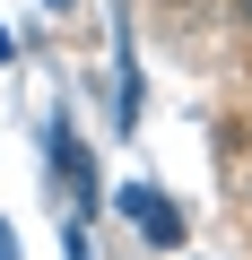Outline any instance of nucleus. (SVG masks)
Here are the masks:
<instances>
[{"label": "nucleus", "mask_w": 252, "mask_h": 260, "mask_svg": "<svg viewBox=\"0 0 252 260\" xmlns=\"http://www.w3.org/2000/svg\"><path fill=\"white\" fill-rule=\"evenodd\" d=\"M52 9H70V0H52Z\"/></svg>", "instance_id": "4"}, {"label": "nucleus", "mask_w": 252, "mask_h": 260, "mask_svg": "<svg viewBox=\"0 0 252 260\" xmlns=\"http://www.w3.org/2000/svg\"><path fill=\"white\" fill-rule=\"evenodd\" d=\"M0 260H18V234H9V225H0Z\"/></svg>", "instance_id": "2"}, {"label": "nucleus", "mask_w": 252, "mask_h": 260, "mask_svg": "<svg viewBox=\"0 0 252 260\" xmlns=\"http://www.w3.org/2000/svg\"><path fill=\"white\" fill-rule=\"evenodd\" d=\"M243 26H252V0H243Z\"/></svg>", "instance_id": "3"}, {"label": "nucleus", "mask_w": 252, "mask_h": 260, "mask_svg": "<svg viewBox=\"0 0 252 260\" xmlns=\"http://www.w3.org/2000/svg\"><path fill=\"white\" fill-rule=\"evenodd\" d=\"M122 217H131L157 251H174V243H183V208H174L165 191H148V182H122Z\"/></svg>", "instance_id": "1"}]
</instances>
